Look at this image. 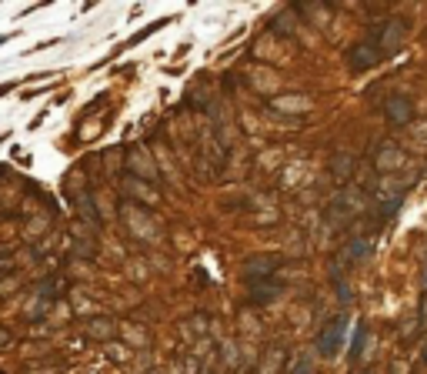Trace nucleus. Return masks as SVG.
<instances>
[{"mask_svg": "<svg viewBox=\"0 0 427 374\" xmlns=\"http://www.w3.org/2000/svg\"><path fill=\"white\" fill-rule=\"evenodd\" d=\"M411 110H414V107H411V100L407 97H394L391 104H387V114H391L394 124H404V121L411 117Z\"/></svg>", "mask_w": 427, "mask_h": 374, "instance_id": "nucleus-1", "label": "nucleus"}, {"mask_svg": "<svg viewBox=\"0 0 427 374\" xmlns=\"http://www.w3.org/2000/svg\"><path fill=\"white\" fill-rule=\"evenodd\" d=\"M3 40H7V37H0V44H3Z\"/></svg>", "mask_w": 427, "mask_h": 374, "instance_id": "nucleus-2", "label": "nucleus"}]
</instances>
